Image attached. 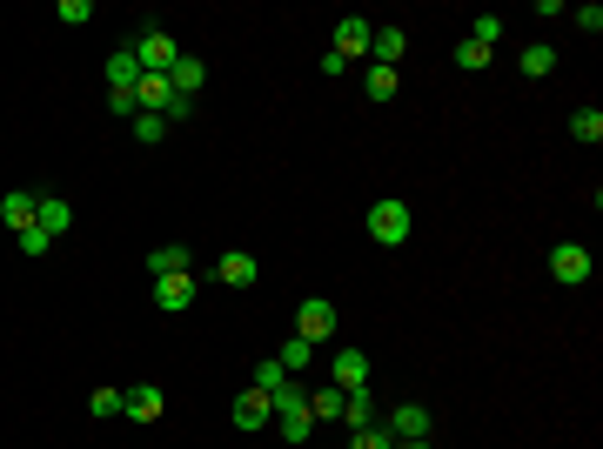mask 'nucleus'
<instances>
[{
  "mask_svg": "<svg viewBox=\"0 0 603 449\" xmlns=\"http://www.w3.org/2000/svg\"><path fill=\"white\" fill-rule=\"evenodd\" d=\"M128 54H134V68H141V74H168L181 61V47H175V34H168V27H141Z\"/></svg>",
  "mask_w": 603,
  "mask_h": 449,
  "instance_id": "obj_1",
  "label": "nucleus"
},
{
  "mask_svg": "<svg viewBox=\"0 0 603 449\" xmlns=\"http://www.w3.org/2000/svg\"><path fill=\"white\" fill-rule=\"evenodd\" d=\"M275 429H282L289 443H309V436H315V416H309V389H302V382H289V389L275 396Z\"/></svg>",
  "mask_w": 603,
  "mask_h": 449,
  "instance_id": "obj_2",
  "label": "nucleus"
},
{
  "mask_svg": "<svg viewBox=\"0 0 603 449\" xmlns=\"http://www.w3.org/2000/svg\"><path fill=\"white\" fill-rule=\"evenodd\" d=\"M369 235H376L382 248H402L409 242V202H396V195L369 202Z\"/></svg>",
  "mask_w": 603,
  "mask_h": 449,
  "instance_id": "obj_3",
  "label": "nucleus"
},
{
  "mask_svg": "<svg viewBox=\"0 0 603 449\" xmlns=\"http://www.w3.org/2000/svg\"><path fill=\"white\" fill-rule=\"evenodd\" d=\"M369 34H376V21H362V14H342V21H335L329 54H342V61H369Z\"/></svg>",
  "mask_w": 603,
  "mask_h": 449,
  "instance_id": "obj_4",
  "label": "nucleus"
},
{
  "mask_svg": "<svg viewBox=\"0 0 603 449\" xmlns=\"http://www.w3.org/2000/svg\"><path fill=\"white\" fill-rule=\"evenodd\" d=\"M550 275H557L563 289H583V282H590V248L583 242H557L550 248Z\"/></svg>",
  "mask_w": 603,
  "mask_h": 449,
  "instance_id": "obj_5",
  "label": "nucleus"
},
{
  "mask_svg": "<svg viewBox=\"0 0 603 449\" xmlns=\"http://www.w3.org/2000/svg\"><path fill=\"white\" fill-rule=\"evenodd\" d=\"M295 336H302V342H329V336H335V302L309 295V302L295 309Z\"/></svg>",
  "mask_w": 603,
  "mask_h": 449,
  "instance_id": "obj_6",
  "label": "nucleus"
},
{
  "mask_svg": "<svg viewBox=\"0 0 603 449\" xmlns=\"http://www.w3.org/2000/svg\"><path fill=\"white\" fill-rule=\"evenodd\" d=\"M195 295H201V282H195V269H188V275H161V282H155V309H168V315H181V309H188V302H195Z\"/></svg>",
  "mask_w": 603,
  "mask_h": 449,
  "instance_id": "obj_7",
  "label": "nucleus"
},
{
  "mask_svg": "<svg viewBox=\"0 0 603 449\" xmlns=\"http://www.w3.org/2000/svg\"><path fill=\"white\" fill-rule=\"evenodd\" d=\"M382 429H389L396 443H416V436H429V409H423V403H396Z\"/></svg>",
  "mask_w": 603,
  "mask_h": 449,
  "instance_id": "obj_8",
  "label": "nucleus"
},
{
  "mask_svg": "<svg viewBox=\"0 0 603 449\" xmlns=\"http://www.w3.org/2000/svg\"><path fill=\"white\" fill-rule=\"evenodd\" d=\"M34 208H41V195H34V188H7V195H0V222L21 235V228H34Z\"/></svg>",
  "mask_w": 603,
  "mask_h": 449,
  "instance_id": "obj_9",
  "label": "nucleus"
},
{
  "mask_svg": "<svg viewBox=\"0 0 603 449\" xmlns=\"http://www.w3.org/2000/svg\"><path fill=\"white\" fill-rule=\"evenodd\" d=\"M402 54H409V34H402V27H376V34H369V61H376V68H402Z\"/></svg>",
  "mask_w": 603,
  "mask_h": 449,
  "instance_id": "obj_10",
  "label": "nucleus"
},
{
  "mask_svg": "<svg viewBox=\"0 0 603 449\" xmlns=\"http://www.w3.org/2000/svg\"><path fill=\"white\" fill-rule=\"evenodd\" d=\"M255 255H248V248H228L222 262H215V282H222V289H248V282H255Z\"/></svg>",
  "mask_w": 603,
  "mask_h": 449,
  "instance_id": "obj_11",
  "label": "nucleus"
},
{
  "mask_svg": "<svg viewBox=\"0 0 603 449\" xmlns=\"http://www.w3.org/2000/svg\"><path fill=\"white\" fill-rule=\"evenodd\" d=\"M329 369H335V376H329L335 389H369V356H362V349H342Z\"/></svg>",
  "mask_w": 603,
  "mask_h": 449,
  "instance_id": "obj_12",
  "label": "nucleus"
},
{
  "mask_svg": "<svg viewBox=\"0 0 603 449\" xmlns=\"http://www.w3.org/2000/svg\"><path fill=\"white\" fill-rule=\"evenodd\" d=\"M268 423H275V403H268L262 389L235 396V429H268Z\"/></svg>",
  "mask_w": 603,
  "mask_h": 449,
  "instance_id": "obj_13",
  "label": "nucleus"
},
{
  "mask_svg": "<svg viewBox=\"0 0 603 449\" xmlns=\"http://www.w3.org/2000/svg\"><path fill=\"white\" fill-rule=\"evenodd\" d=\"M128 403H121V416H134V423H161V389L155 382H141V389H121Z\"/></svg>",
  "mask_w": 603,
  "mask_h": 449,
  "instance_id": "obj_14",
  "label": "nucleus"
},
{
  "mask_svg": "<svg viewBox=\"0 0 603 449\" xmlns=\"http://www.w3.org/2000/svg\"><path fill=\"white\" fill-rule=\"evenodd\" d=\"M188 269H195V262H188V248H181V242L148 248V275H155V282H161V275H188Z\"/></svg>",
  "mask_w": 603,
  "mask_h": 449,
  "instance_id": "obj_15",
  "label": "nucleus"
},
{
  "mask_svg": "<svg viewBox=\"0 0 603 449\" xmlns=\"http://www.w3.org/2000/svg\"><path fill=\"white\" fill-rule=\"evenodd\" d=\"M342 423L349 429H376V389H349V396H342Z\"/></svg>",
  "mask_w": 603,
  "mask_h": 449,
  "instance_id": "obj_16",
  "label": "nucleus"
},
{
  "mask_svg": "<svg viewBox=\"0 0 603 449\" xmlns=\"http://www.w3.org/2000/svg\"><path fill=\"white\" fill-rule=\"evenodd\" d=\"M396 88H402V68H376V61L362 68V94L369 101H396Z\"/></svg>",
  "mask_w": 603,
  "mask_h": 449,
  "instance_id": "obj_17",
  "label": "nucleus"
},
{
  "mask_svg": "<svg viewBox=\"0 0 603 449\" xmlns=\"http://www.w3.org/2000/svg\"><path fill=\"white\" fill-rule=\"evenodd\" d=\"M168 81H175V94H188V101H195V94H201V81H208V61H195V54H181L175 68H168Z\"/></svg>",
  "mask_w": 603,
  "mask_h": 449,
  "instance_id": "obj_18",
  "label": "nucleus"
},
{
  "mask_svg": "<svg viewBox=\"0 0 603 449\" xmlns=\"http://www.w3.org/2000/svg\"><path fill=\"white\" fill-rule=\"evenodd\" d=\"M67 222H74V208H67L61 195H41V208H34V228H41V235H67Z\"/></svg>",
  "mask_w": 603,
  "mask_h": 449,
  "instance_id": "obj_19",
  "label": "nucleus"
},
{
  "mask_svg": "<svg viewBox=\"0 0 603 449\" xmlns=\"http://www.w3.org/2000/svg\"><path fill=\"white\" fill-rule=\"evenodd\" d=\"M289 369H282V362H275V356H262V362H255V382H248V389H262V396H268V403H275V396H282V389H289Z\"/></svg>",
  "mask_w": 603,
  "mask_h": 449,
  "instance_id": "obj_20",
  "label": "nucleus"
},
{
  "mask_svg": "<svg viewBox=\"0 0 603 449\" xmlns=\"http://www.w3.org/2000/svg\"><path fill=\"white\" fill-rule=\"evenodd\" d=\"M342 396H349V389H335V382L309 389V416H315V423H342Z\"/></svg>",
  "mask_w": 603,
  "mask_h": 449,
  "instance_id": "obj_21",
  "label": "nucleus"
},
{
  "mask_svg": "<svg viewBox=\"0 0 603 449\" xmlns=\"http://www.w3.org/2000/svg\"><path fill=\"white\" fill-rule=\"evenodd\" d=\"M550 68H557V47H543V41H530L523 54H516V74H530V81H543Z\"/></svg>",
  "mask_w": 603,
  "mask_h": 449,
  "instance_id": "obj_22",
  "label": "nucleus"
},
{
  "mask_svg": "<svg viewBox=\"0 0 603 449\" xmlns=\"http://www.w3.org/2000/svg\"><path fill=\"white\" fill-rule=\"evenodd\" d=\"M275 362H282V369H289V376H302V369H309V362H315V342L289 336V342H282V349H275Z\"/></svg>",
  "mask_w": 603,
  "mask_h": 449,
  "instance_id": "obj_23",
  "label": "nucleus"
},
{
  "mask_svg": "<svg viewBox=\"0 0 603 449\" xmlns=\"http://www.w3.org/2000/svg\"><path fill=\"white\" fill-rule=\"evenodd\" d=\"M570 135H577L583 148H597V141H603V108H577V114H570Z\"/></svg>",
  "mask_w": 603,
  "mask_h": 449,
  "instance_id": "obj_24",
  "label": "nucleus"
},
{
  "mask_svg": "<svg viewBox=\"0 0 603 449\" xmlns=\"http://www.w3.org/2000/svg\"><path fill=\"white\" fill-rule=\"evenodd\" d=\"M134 81H141V68H134V54H128V47H121V54H114V61H108V94L134 88Z\"/></svg>",
  "mask_w": 603,
  "mask_h": 449,
  "instance_id": "obj_25",
  "label": "nucleus"
},
{
  "mask_svg": "<svg viewBox=\"0 0 603 449\" xmlns=\"http://www.w3.org/2000/svg\"><path fill=\"white\" fill-rule=\"evenodd\" d=\"M121 403H128L121 389H94V396H88V416H101V423H108V416H121Z\"/></svg>",
  "mask_w": 603,
  "mask_h": 449,
  "instance_id": "obj_26",
  "label": "nucleus"
},
{
  "mask_svg": "<svg viewBox=\"0 0 603 449\" xmlns=\"http://www.w3.org/2000/svg\"><path fill=\"white\" fill-rule=\"evenodd\" d=\"M469 41H476V47H496V41H503V21H496V14H476V21H469Z\"/></svg>",
  "mask_w": 603,
  "mask_h": 449,
  "instance_id": "obj_27",
  "label": "nucleus"
},
{
  "mask_svg": "<svg viewBox=\"0 0 603 449\" xmlns=\"http://www.w3.org/2000/svg\"><path fill=\"white\" fill-rule=\"evenodd\" d=\"M349 449H396V436H389V429H349Z\"/></svg>",
  "mask_w": 603,
  "mask_h": 449,
  "instance_id": "obj_28",
  "label": "nucleus"
},
{
  "mask_svg": "<svg viewBox=\"0 0 603 449\" xmlns=\"http://www.w3.org/2000/svg\"><path fill=\"white\" fill-rule=\"evenodd\" d=\"M54 21H67V27H88V21H94V0H61V7H54Z\"/></svg>",
  "mask_w": 603,
  "mask_h": 449,
  "instance_id": "obj_29",
  "label": "nucleus"
},
{
  "mask_svg": "<svg viewBox=\"0 0 603 449\" xmlns=\"http://www.w3.org/2000/svg\"><path fill=\"white\" fill-rule=\"evenodd\" d=\"M456 68H463V74H483V68H490V47L463 41V47H456Z\"/></svg>",
  "mask_w": 603,
  "mask_h": 449,
  "instance_id": "obj_30",
  "label": "nucleus"
},
{
  "mask_svg": "<svg viewBox=\"0 0 603 449\" xmlns=\"http://www.w3.org/2000/svg\"><path fill=\"white\" fill-rule=\"evenodd\" d=\"M161 135H168V121H161V114H134V141H148V148H155Z\"/></svg>",
  "mask_w": 603,
  "mask_h": 449,
  "instance_id": "obj_31",
  "label": "nucleus"
},
{
  "mask_svg": "<svg viewBox=\"0 0 603 449\" xmlns=\"http://www.w3.org/2000/svg\"><path fill=\"white\" fill-rule=\"evenodd\" d=\"M570 21H577L583 34H597V27H603V7H597V0H583V7H577V14H570Z\"/></svg>",
  "mask_w": 603,
  "mask_h": 449,
  "instance_id": "obj_32",
  "label": "nucleus"
},
{
  "mask_svg": "<svg viewBox=\"0 0 603 449\" xmlns=\"http://www.w3.org/2000/svg\"><path fill=\"white\" fill-rule=\"evenodd\" d=\"M108 114H121V121H134V114H141V108H134V88H121V94H108Z\"/></svg>",
  "mask_w": 603,
  "mask_h": 449,
  "instance_id": "obj_33",
  "label": "nucleus"
},
{
  "mask_svg": "<svg viewBox=\"0 0 603 449\" xmlns=\"http://www.w3.org/2000/svg\"><path fill=\"white\" fill-rule=\"evenodd\" d=\"M47 242H54V235H41V228H21V255H47Z\"/></svg>",
  "mask_w": 603,
  "mask_h": 449,
  "instance_id": "obj_34",
  "label": "nucleus"
},
{
  "mask_svg": "<svg viewBox=\"0 0 603 449\" xmlns=\"http://www.w3.org/2000/svg\"><path fill=\"white\" fill-rule=\"evenodd\" d=\"M396 449H429V436H416V443H396Z\"/></svg>",
  "mask_w": 603,
  "mask_h": 449,
  "instance_id": "obj_35",
  "label": "nucleus"
}]
</instances>
